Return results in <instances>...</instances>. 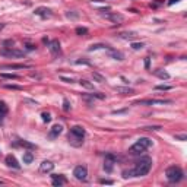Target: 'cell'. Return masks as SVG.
Here are the masks:
<instances>
[{
	"label": "cell",
	"instance_id": "15",
	"mask_svg": "<svg viewBox=\"0 0 187 187\" xmlns=\"http://www.w3.org/2000/svg\"><path fill=\"white\" fill-rule=\"evenodd\" d=\"M107 48H108V54L114 59V60H123L124 59V54L121 53V51H119V50H114V48H110V47H107Z\"/></svg>",
	"mask_w": 187,
	"mask_h": 187
},
{
	"label": "cell",
	"instance_id": "33",
	"mask_svg": "<svg viewBox=\"0 0 187 187\" xmlns=\"http://www.w3.org/2000/svg\"><path fill=\"white\" fill-rule=\"evenodd\" d=\"M155 89H158V91H170L171 86H168V85H158V86H155Z\"/></svg>",
	"mask_w": 187,
	"mask_h": 187
},
{
	"label": "cell",
	"instance_id": "16",
	"mask_svg": "<svg viewBox=\"0 0 187 187\" xmlns=\"http://www.w3.org/2000/svg\"><path fill=\"white\" fill-rule=\"evenodd\" d=\"M34 13L38 15V16L47 18V16H51V9H48V8H37L34 10Z\"/></svg>",
	"mask_w": 187,
	"mask_h": 187
},
{
	"label": "cell",
	"instance_id": "31",
	"mask_svg": "<svg viewBox=\"0 0 187 187\" xmlns=\"http://www.w3.org/2000/svg\"><path fill=\"white\" fill-rule=\"evenodd\" d=\"M105 158H107V159H111L113 162H117V161L120 159L119 156H117V155H114V154H107V155H105Z\"/></svg>",
	"mask_w": 187,
	"mask_h": 187
},
{
	"label": "cell",
	"instance_id": "21",
	"mask_svg": "<svg viewBox=\"0 0 187 187\" xmlns=\"http://www.w3.org/2000/svg\"><path fill=\"white\" fill-rule=\"evenodd\" d=\"M113 167H114V162H113L111 159H107V158H105V162H104V170H105V173H111V171H113Z\"/></svg>",
	"mask_w": 187,
	"mask_h": 187
},
{
	"label": "cell",
	"instance_id": "36",
	"mask_svg": "<svg viewBox=\"0 0 187 187\" xmlns=\"http://www.w3.org/2000/svg\"><path fill=\"white\" fill-rule=\"evenodd\" d=\"M92 97H95V98H100V100H104L105 95L104 94H100V92H95V94H92Z\"/></svg>",
	"mask_w": 187,
	"mask_h": 187
},
{
	"label": "cell",
	"instance_id": "43",
	"mask_svg": "<svg viewBox=\"0 0 187 187\" xmlns=\"http://www.w3.org/2000/svg\"><path fill=\"white\" fill-rule=\"evenodd\" d=\"M3 28H5V23H0V31H2Z\"/></svg>",
	"mask_w": 187,
	"mask_h": 187
},
{
	"label": "cell",
	"instance_id": "17",
	"mask_svg": "<svg viewBox=\"0 0 187 187\" xmlns=\"http://www.w3.org/2000/svg\"><path fill=\"white\" fill-rule=\"evenodd\" d=\"M13 145H15V146H23V148H28V149H35V148H37L34 143L28 142V140H22V139H18Z\"/></svg>",
	"mask_w": 187,
	"mask_h": 187
},
{
	"label": "cell",
	"instance_id": "9",
	"mask_svg": "<svg viewBox=\"0 0 187 187\" xmlns=\"http://www.w3.org/2000/svg\"><path fill=\"white\" fill-rule=\"evenodd\" d=\"M5 162H6V165L10 167V168H15V170H19V168H20V165L18 164V161H16V158H15L13 155H8V156L5 158Z\"/></svg>",
	"mask_w": 187,
	"mask_h": 187
},
{
	"label": "cell",
	"instance_id": "3",
	"mask_svg": "<svg viewBox=\"0 0 187 187\" xmlns=\"http://www.w3.org/2000/svg\"><path fill=\"white\" fill-rule=\"evenodd\" d=\"M151 145H152V140H151L149 137H140L134 145H132V146L129 148V154H130V155L142 154V152H145Z\"/></svg>",
	"mask_w": 187,
	"mask_h": 187
},
{
	"label": "cell",
	"instance_id": "27",
	"mask_svg": "<svg viewBox=\"0 0 187 187\" xmlns=\"http://www.w3.org/2000/svg\"><path fill=\"white\" fill-rule=\"evenodd\" d=\"M100 48H107V45H104V44H92L88 50H89V51H94V50H100Z\"/></svg>",
	"mask_w": 187,
	"mask_h": 187
},
{
	"label": "cell",
	"instance_id": "39",
	"mask_svg": "<svg viewBox=\"0 0 187 187\" xmlns=\"http://www.w3.org/2000/svg\"><path fill=\"white\" fill-rule=\"evenodd\" d=\"M25 47H27V50H35V45H32V44H25Z\"/></svg>",
	"mask_w": 187,
	"mask_h": 187
},
{
	"label": "cell",
	"instance_id": "32",
	"mask_svg": "<svg viewBox=\"0 0 187 187\" xmlns=\"http://www.w3.org/2000/svg\"><path fill=\"white\" fill-rule=\"evenodd\" d=\"M132 48H133V50L143 48V42H132Z\"/></svg>",
	"mask_w": 187,
	"mask_h": 187
},
{
	"label": "cell",
	"instance_id": "10",
	"mask_svg": "<svg viewBox=\"0 0 187 187\" xmlns=\"http://www.w3.org/2000/svg\"><path fill=\"white\" fill-rule=\"evenodd\" d=\"M54 168V164L51 161H42L41 165H40V171L41 173H51Z\"/></svg>",
	"mask_w": 187,
	"mask_h": 187
},
{
	"label": "cell",
	"instance_id": "35",
	"mask_svg": "<svg viewBox=\"0 0 187 187\" xmlns=\"http://www.w3.org/2000/svg\"><path fill=\"white\" fill-rule=\"evenodd\" d=\"M63 110H64V111H69V110H70V102H69L66 98L63 100Z\"/></svg>",
	"mask_w": 187,
	"mask_h": 187
},
{
	"label": "cell",
	"instance_id": "11",
	"mask_svg": "<svg viewBox=\"0 0 187 187\" xmlns=\"http://www.w3.org/2000/svg\"><path fill=\"white\" fill-rule=\"evenodd\" d=\"M48 48H50V51H51L53 56H57V54L60 53V42H59V40H53V41H50Z\"/></svg>",
	"mask_w": 187,
	"mask_h": 187
},
{
	"label": "cell",
	"instance_id": "29",
	"mask_svg": "<svg viewBox=\"0 0 187 187\" xmlns=\"http://www.w3.org/2000/svg\"><path fill=\"white\" fill-rule=\"evenodd\" d=\"M41 117H42V121H44V123H50V121H51V115H50L48 113H42Z\"/></svg>",
	"mask_w": 187,
	"mask_h": 187
},
{
	"label": "cell",
	"instance_id": "25",
	"mask_svg": "<svg viewBox=\"0 0 187 187\" xmlns=\"http://www.w3.org/2000/svg\"><path fill=\"white\" fill-rule=\"evenodd\" d=\"M0 78H3V79H19V76L18 75H15V73H0Z\"/></svg>",
	"mask_w": 187,
	"mask_h": 187
},
{
	"label": "cell",
	"instance_id": "18",
	"mask_svg": "<svg viewBox=\"0 0 187 187\" xmlns=\"http://www.w3.org/2000/svg\"><path fill=\"white\" fill-rule=\"evenodd\" d=\"M6 114H8V105L3 101H0V126L3 124V120H5Z\"/></svg>",
	"mask_w": 187,
	"mask_h": 187
},
{
	"label": "cell",
	"instance_id": "42",
	"mask_svg": "<svg viewBox=\"0 0 187 187\" xmlns=\"http://www.w3.org/2000/svg\"><path fill=\"white\" fill-rule=\"evenodd\" d=\"M145 66H146V69H149V59L145 60Z\"/></svg>",
	"mask_w": 187,
	"mask_h": 187
},
{
	"label": "cell",
	"instance_id": "41",
	"mask_svg": "<svg viewBox=\"0 0 187 187\" xmlns=\"http://www.w3.org/2000/svg\"><path fill=\"white\" fill-rule=\"evenodd\" d=\"M177 2H180V0H170V2H168V5L171 6V5H174V3H177Z\"/></svg>",
	"mask_w": 187,
	"mask_h": 187
},
{
	"label": "cell",
	"instance_id": "1",
	"mask_svg": "<svg viewBox=\"0 0 187 187\" xmlns=\"http://www.w3.org/2000/svg\"><path fill=\"white\" fill-rule=\"evenodd\" d=\"M152 168V159L145 156V158H140L137 162H136V167L133 170H127V171H123V177L127 178V177H145Z\"/></svg>",
	"mask_w": 187,
	"mask_h": 187
},
{
	"label": "cell",
	"instance_id": "28",
	"mask_svg": "<svg viewBox=\"0 0 187 187\" xmlns=\"http://www.w3.org/2000/svg\"><path fill=\"white\" fill-rule=\"evenodd\" d=\"M75 32H76L78 35H85V34H88V28H83V27H78V28L75 29Z\"/></svg>",
	"mask_w": 187,
	"mask_h": 187
},
{
	"label": "cell",
	"instance_id": "14",
	"mask_svg": "<svg viewBox=\"0 0 187 187\" xmlns=\"http://www.w3.org/2000/svg\"><path fill=\"white\" fill-rule=\"evenodd\" d=\"M108 20H111V22H115V23H119V22H123L124 20V16L123 15H120V13H107V15H104Z\"/></svg>",
	"mask_w": 187,
	"mask_h": 187
},
{
	"label": "cell",
	"instance_id": "24",
	"mask_svg": "<svg viewBox=\"0 0 187 187\" xmlns=\"http://www.w3.org/2000/svg\"><path fill=\"white\" fill-rule=\"evenodd\" d=\"M92 78H94V81H97V82H100V83H104V82H105V78H104L102 75H100L98 72H94V73H92Z\"/></svg>",
	"mask_w": 187,
	"mask_h": 187
},
{
	"label": "cell",
	"instance_id": "40",
	"mask_svg": "<svg viewBox=\"0 0 187 187\" xmlns=\"http://www.w3.org/2000/svg\"><path fill=\"white\" fill-rule=\"evenodd\" d=\"M100 183H101V184H113V181H111V180H101Z\"/></svg>",
	"mask_w": 187,
	"mask_h": 187
},
{
	"label": "cell",
	"instance_id": "13",
	"mask_svg": "<svg viewBox=\"0 0 187 187\" xmlns=\"http://www.w3.org/2000/svg\"><path fill=\"white\" fill-rule=\"evenodd\" d=\"M51 180H53V186H56V187H60V186H63V184H66V178L63 177V175H60V174H53L51 175Z\"/></svg>",
	"mask_w": 187,
	"mask_h": 187
},
{
	"label": "cell",
	"instance_id": "26",
	"mask_svg": "<svg viewBox=\"0 0 187 187\" xmlns=\"http://www.w3.org/2000/svg\"><path fill=\"white\" fill-rule=\"evenodd\" d=\"M79 83H81V86H83V88H86V89H94V83H91V82H88V81H85V79H81Z\"/></svg>",
	"mask_w": 187,
	"mask_h": 187
},
{
	"label": "cell",
	"instance_id": "6",
	"mask_svg": "<svg viewBox=\"0 0 187 187\" xmlns=\"http://www.w3.org/2000/svg\"><path fill=\"white\" fill-rule=\"evenodd\" d=\"M0 56H3V57H23L25 56V51L13 50V48H2L0 50Z\"/></svg>",
	"mask_w": 187,
	"mask_h": 187
},
{
	"label": "cell",
	"instance_id": "20",
	"mask_svg": "<svg viewBox=\"0 0 187 187\" xmlns=\"http://www.w3.org/2000/svg\"><path fill=\"white\" fill-rule=\"evenodd\" d=\"M154 75L155 76H158L159 79H170V75L167 73V72H164V70H161V69H158V70H154Z\"/></svg>",
	"mask_w": 187,
	"mask_h": 187
},
{
	"label": "cell",
	"instance_id": "38",
	"mask_svg": "<svg viewBox=\"0 0 187 187\" xmlns=\"http://www.w3.org/2000/svg\"><path fill=\"white\" fill-rule=\"evenodd\" d=\"M63 82H66V83H73V79H70V78H64V76H61L60 78Z\"/></svg>",
	"mask_w": 187,
	"mask_h": 187
},
{
	"label": "cell",
	"instance_id": "23",
	"mask_svg": "<svg viewBox=\"0 0 187 187\" xmlns=\"http://www.w3.org/2000/svg\"><path fill=\"white\" fill-rule=\"evenodd\" d=\"M34 161V155L31 152H25L23 154V164H31Z\"/></svg>",
	"mask_w": 187,
	"mask_h": 187
},
{
	"label": "cell",
	"instance_id": "22",
	"mask_svg": "<svg viewBox=\"0 0 187 187\" xmlns=\"http://www.w3.org/2000/svg\"><path fill=\"white\" fill-rule=\"evenodd\" d=\"M136 37H137L136 32H121L120 34V38H124V40H133Z\"/></svg>",
	"mask_w": 187,
	"mask_h": 187
},
{
	"label": "cell",
	"instance_id": "2",
	"mask_svg": "<svg viewBox=\"0 0 187 187\" xmlns=\"http://www.w3.org/2000/svg\"><path fill=\"white\" fill-rule=\"evenodd\" d=\"M83 137H85V129L82 126H73L72 129H70L69 142L73 146H81L83 143Z\"/></svg>",
	"mask_w": 187,
	"mask_h": 187
},
{
	"label": "cell",
	"instance_id": "12",
	"mask_svg": "<svg viewBox=\"0 0 187 187\" xmlns=\"http://www.w3.org/2000/svg\"><path fill=\"white\" fill-rule=\"evenodd\" d=\"M13 69H31L29 64H3L0 70H13Z\"/></svg>",
	"mask_w": 187,
	"mask_h": 187
},
{
	"label": "cell",
	"instance_id": "5",
	"mask_svg": "<svg viewBox=\"0 0 187 187\" xmlns=\"http://www.w3.org/2000/svg\"><path fill=\"white\" fill-rule=\"evenodd\" d=\"M173 101L171 100H140V101H136L134 104L136 105H164V104H171Z\"/></svg>",
	"mask_w": 187,
	"mask_h": 187
},
{
	"label": "cell",
	"instance_id": "8",
	"mask_svg": "<svg viewBox=\"0 0 187 187\" xmlns=\"http://www.w3.org/2000/svg\"><path fill=\"white\" fill-rule=\"evenodd\" d=\"M61 132H63V126L61 124H54L50 129V132H48V137L50 139H56V137H59V134H61Z\"/></svg>",
	"mask_w": 187,
	"mask_h": 187
},
{
	"label": "cell",
	"instance_id": "7",
	"mask_svg": "<svg viewBox=\"0 0 187 187\" xmlns=\"http://www.w3.org/2000/svg\"><path fill=\"white\" fill-rule=\"evenodd\" d=\"M73 175H75V178H78V180H81V181H85V180L88 178V170H86V167H85V165H78V167H75Z\"/></svg>",
	"mask_w": 187,
	"mask_h": 187
},
{
	"label": "cell",
	"instance_id": "37",
	"mask_svg": "<svg viewBox=\"0 0 187 187\" xmlns=\"http://www.w3.org/2000/svg\"><path fill=\"white\" fill-rule=\"evenodd\" d=\"M187 136L186 134H175V140H186Z\"/></svg>",
	"mask_w": 187,
	"mask_h": 187
},
{
	"label": "cell",
	"instance_id": "30",
	"mask_svg": "<svg viewBox=\"0 0 187 187\" xmlns=\"http://www.w3.org/2000/svg\"><path fill=\"white\" fill-rule=\"evenodd\" d=\"M5 88H8V89H13V91H22L23 88L22 86H19V85H5Z\"/></svg>",
	"mask_w": 187,
	"mask_h": 187
},
{
	"label": "cell",
	"instance_id": "34",
	"mask_svg": "<svg viewBox=\"0 0 187 187\" xmlns=\"http://www.w3.org/2000/svg\"><path fill=\"white\" fill-rule=\"evenodd\" d=\"M66 16H67L69 19H76V18H79V13H75V12H67V13H66Z\"/></svg>",
	"mask_w": 187,
	"mask_h": 187
},
{
	"label": "cell",
	"instance_id": "19",
	"mask_svg": "<svg viewBox=\"0 0 187 187\" xmlns=\"http://www.w3.org/2000/svg\"><path fill=\"white\" fill-rule=\"evenodd\" d=\"M119 94H123V95H133L134 94V89H132V88H124V86H115L114 88Z\"/></svg>",
	"mask_w": 187,
	"mask_h": 187
},
{
	"label": "cell",
	"instance_id": "4",
	"mask_svg": "<svg viewBox=\"0 0 187 187\" xmlns=\"http://www.w3.org/2000/svg\"><path fill=\"white\" fill-rule=\"evenodd\" d=\"M165 175H167V180H168L170 183H178V181H181V180H183L184 173H183V170H181L180 167L171 165V167H168V168H167Z\"/></svg>",
	"mask_w": 187,
	"mask_h": 187
}]
</instances>
